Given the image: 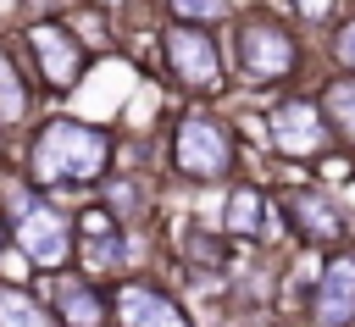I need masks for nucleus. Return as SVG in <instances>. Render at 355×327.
<instances>
[{
    "label": "nucleus",
    "instance_id": "obj_3",
    "mask_svg": "<svg viewBox=\"0 0 355 327\" xmlns=\"http://www.w3.org/2000/svg\"><path fill=\"white\" fill-rule=\"evenodd\" d=\"M172 166L194 183H216L233 172V133L211 111H189L172 133Z\"/></svg>",
    "mask_w": 355,
    "mask_h": 327
},
{
    "label": "nucleus",
    "instance_id": "obj_19",
    "mask_svg": "<svg viewBox=\"0 0 355 327\" xmlns=\"http://www.w3.org/2000/svg\"><path fill=\"white\" fill-rule=\"evenodd\" d=\"M189 255H194V260H205V266H216V260H222V244H216V238H205V233H189Z\"/></svg>",
    "mask_w": 355,
    "mask_h": 327
},
{
    "label": "nucleus",
    "instance_id": "obj_6",
    "mask_svg": "<svg viewBox=\"0 0 355 327\" xmlns=\"http://www.w3.org/2000/svg\"><path fill=\"white\" fill-rule=\"evenodd\" d=\"M28 50H33V67H39V78H44L50 89H72V83L83 78V67H89L83 39H78L67 22H55V17H39V22L28 28Z\"/></svg>",
    "mask_w": 355,
    "mask_h": 327
},
{
    "label": "nucleus",
    "instance_id": "obj_15",
    "mask_svg": "<svg viewBox=\"0 0 355 327\" xmlns=\"http://www.w3.org/2000/svg\"><path fill=\"white\" fill-rule=\"evenodd\" d=\"M222 222H227V233H244V238H250V233H261V194H255V188H233V200H227V216H222Z\"/></svg>",
    "mask_w": 355,
    "mask_h": 327
},
{
    "label": "nucleus",
    "instance_id": "obj_23",
    "mask_svg": "<svg viewBox=\"0 0 355 327\" xmlns=\"http://www.w3.org/2000/svg\"><path fill=\"white\" fill-rule=\"evenodd\" d=\"M111 6H116V0H111Z\"/></svg>",
    "mask_w": 355,
    "mask_h": 327
},
{
    "label": "nucleus",
    "instance_id": "obj_16",
    "mask_svg": "<svg viewBox=\"0 0 355 327\" xmlns=\"http://www.w3.org/2000/svg\"><path fill=\"white\" fill-rule=\"evenodd\" d=\"M139 205H144V188H139L133 177H111V183H105V211H111V222L139 216Z\"/></svg>",
    "mask_w": 355,
    "mask_h": 327
},
{
    "label": "nucleus",
    "instance_id": "obj_22",
    "mask_svg": "<svg viewBox=\"0 0 355 327\" xmlns=\"http://www.w3.org/2000/svg\"><path fill=\"white\" fill-rule=\"evenodd\" d=\"M0 249H6V222H0Z\"/></svg>",
    "mask_w": 355,
    "mask_h": 327
},
{
    "label": "nucleus",
    "instance_id": "obj_12",
    "mask_svg": "<svg viewBox=\"0 0 355 327\" xmlns=\"http://www.w3.org/2000/svg\"><path fill=\"white\" fill-rule=\"evenodd\" d=\"M28 116H33V94H28V83H22L17 55L0 44V127L11 133V127H22Z\"/></svg>",
    "mask_w": 355,
    "mask_h": 327
},
{
    "label": "nucleus",
    "instance_id": "obj_1",
    "mask_svg": "<svg viewBox=\"0 0 355 327\" xmlns=\"http://www.w3.org/2000/svg\"><path fill=\"white\" fill-rule=\"evenodd\" d=\"M111 133L83 122V116H50L33 144H28V183L33 188H55V183H94L111 166Z\"/></svg>",
    "mask_w": 355,
    "mask_h": 327
},
{
    "label": "nucleus",
    "instance_id": "obj_18",
    "mask_svg": "<svg viewBox=\"0 0 355 327\" xmlns=\"http://www.w3.org/2000/svg\"><path fill=\"white\" fill-rule=\"evenodd\" d=\"M333 55H338V67H344V72H355V17L333 33Z\"/></svg>",
    "mask_w": 355,
    "mask_h": 327
},
{
    "label": "nucleus",
    "instance_id": "obj_8",
    "mask_svg": "<svg viewBox=\"0 0 355 327\" xmlns=\"http://www.w3.org/2000/svg\"><path fill=\"white\" fill-rule=\"evenodd\" d=\"M50 310H55L61 327H105V316H111V305L100 299V288L89 277H78V272H55Z\"/></svg>",
    "mask_w": 355,
    "mask_h": 327
},
{
    "label": "nucleus",
    "instance_id": "obj_11",
    "mask_svg": "<svg viewBox=\"0 0 355 327\" xmlns=\"http://www.w3.org/2000/svg\"><path fill=\"white\" fill-rule=\"evenodd\" d=\"M316 321H322V327H349V321H355V260H349V255H338V260L322 272Z\"/></svg>",
    "mask_w": 355,
    "mask_h": 327
},
{
    "label": "nucleus",
    "instance_id": "obj_2",
    "mask_svg": "<svg viewBox=\"0 0 355 327\" xmlns=\"http://www.w3.org/2000/svg\"><path fill=\"white\" fill-rule=\"evenodd\" d=\"M0 222L11 227L17 238V255L33 266V272H61L72 260V216L55 211L28 177L17 172H0Z\"/></svg>",
    "mask_w": 355,
    "mask_h": 327
},
{
    "label": "nucleus",
    "instance_id": "obj_17",
    "mask_svg": "<svg viewBox=\"0 0 355 327\" xmlns=\"http://www.w3.org/2000/svg\"><path fill=\"white\" fill-rule=\"evenodd\" d=\"M166 6H172L178 22H200V28H205V22H222V17L233 11L227 0H166Z\"/></svg>",
    "mask_w": 355,
    "mask_h": 327
},
{
    "label": "nucleus",
    "instance_id": "obj_4",
    "mask_svg": "<svg viewBox=\"0 0 355 327\" xmlns=\"http://www.w3.org/2000/svg\"><path fill=\"white\" fill-rule=\"evenodd\" d=\"M233 61H239V72H244L250 83H283V78L294 72L300 50H294V33H288L283 22L250 17V22H239V33H233Z\"/></svg>",
    "mask_w": 355,
    "mask_h": 327
},
{
    "label": "nucleus",
    "instance_id": "obj_5",
    "mask_svg": "<svg viewBox=\"0 0 355 327\" xmlns=\"http://www.w3.org/2000/svg\"><path fill=\"white\" fill-rule=\"evenodd\" d=\"M161 55H166V72L183 89H216L222 83V50L200 22H172L166 39H161Z\"/></svg>",
    "mask_w": 355,
    "mask_h": 327
},
{
    "label": "nucleus",
    "instance_id": "obj_13",
    "mask_svg": "<svg viewBox=\"0 0 355 327\" xmlns=\"http://www.w3.org/2000/svg\"><path fill=\"white\" fill-rule=\"evenodd\" d=\"M0 327H61V321L39 294H28L17 283H0Z\"/></svg>",
    "mask_w": 355,
    "mask_h": 327
},
{
    "label": "nucleus",
    "instance_id": "obj_14",
    "mask_svg": "<svg viewBox=\"0 0 355 327\" xmlns=\"http://www.w3.org/2000/svg\"><path fill=\"white\" fill-rule=\"evenodd\" d=\"M322 116H327L344 139H355V78H333V83H327V94H322Z\"/></svg>",
    "mask_w": 355,
    "mask_h": 327
},
{
    "label": "nucleus",
    "instance_id": "obj_9",
    "mask_svg": "<svg viewBox=\"0 0 355 327\" xmlns=\"http://www.w3.org/2000/svg\"><path fill=\"white\" fill-rule=\"evenodd\" d=\"M111 310H116L122 327H189V316L178 310V299L161 294V288H150V283H122L116 299H111Z\"/></svg>",
    "mask_w": 355,
    "mask_h": 327
},
{
    "label": "nucleus",
    "instance_id": "obj_7",
    "mask_svg": "<svg viewBox=\"0 0 355 327\" xmlns=\"http://www.w3.org/2000/svg\"><path fill=\"white\" fill-rule=\"evenodd\" d=\"M266 139L277 155H322L327 150V116L316 100H283L266 116Z\"/></svg>",
    "mask_w": 355,
    "mask_h": 327
},
{
    "label": "nucleus",
    "instance_id": "obj_10",
    "mask_svg": "<svg viewBox=\"0 0 355 327\" xmlns=\"http://www.w3.org/2000/svg\"><path fill=\"white\" fill-rule=\"evenodd\" d=\"M283 211H288L294 233H300V238H311V244H333V238L344 233V216L333 211V200H322V194H311V188L283 194Z\"/></svg>",
    "mask_w": 355,
    "mask_h": 327
},
{
    "label": "nucleus",
    "instance_id": "obj_20",
    "mask_svg": "<svg viewBox=\"0 0 355 327\" xmlns=\"http://www.w3.org/2000/svg\"><path fill=\"white\" fill-rule=\"evenodd\" d=\"M17 6H22V11H28L33 22H39V17H61V11L72 6V0H17Z\"/></svg>",
    "mask_w": 355,
    "mask_h": 327
},
{
    "label": "nucleus",
    "instance_id": "obj_21",
    "mask_svg": "<svg viewBox=\"0 0 355 327\" xmlns=\"http://www.w3.org/2000/svg\"><path fill=\"white\" fill-rule=\"evenodd\" d=\"M294 11H300V17H311V22H322V17L333 11V0H294Z\"/></svg>",
    "mask_w": 355,
    "mask_h": 327
}]
</instances>
